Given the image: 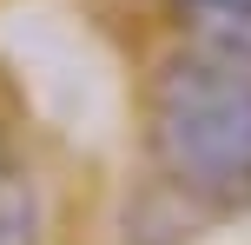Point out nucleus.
Returning a JSON list of instances; mask_svg holds the SVG:
<instances>
[{
  "label": "nucleus",
  "instance_id": "nucleus-1",
  "mask_svg": "<svg viewBox=\"0 0 251 245\" xmlns=\"http://www.w3.org/2000/svg\"><path fill=\"white\" fill-rule=\"evenodd\" d=\"M152 146L205 199H251V60L192 40L152 80Z\"/></svg>",
  "mask_w": 251,
  "mask_h": 245
},
{
  "label": "nucleus",
  "instance_id": "nucleus-2",
  "mask_svg": "<svg viewBox=\"0 0 251 245\" xmlns=\"http://www.w3.org/2000/svg\"><path fill=\"white\" fill-rule=\"evenodd\" d=\"M172 13L192 27L199 47L251 60V0H172Z\"/></svg>",
  "mask_w": 251,
  "mask_h": 245
},
{
  "label": "nucleus",
  "instance_id": "nucleus-3",
  "mask_svg": "<svg viewBox=\"0 0 251 245\" xmlns=\"http://www.w3.org/2000/svg\"><path fill=\"white\" fill-rule=\"evenodd\" d=\"M0 245H40V199L13 166H0Z\"/></svg>",
  "mask_w": 251,
  "mask_h": 245
}]
</instances>
